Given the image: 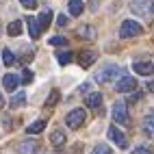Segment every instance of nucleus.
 <instances>
[{"label":"nucleus","mask_w":154,"mask_h":154,"mask_svg":"<svg viewBox=\"0 0 154 154\" xmlns=\"http://www.w3.org/2000/svg\"><path fill=\"white\" fill-rule=\"evenodd\" d=\"M2 63H5V65H9V67L15 63V57H13V52H11L9 48H5V50H2Z\"/></svg>","instance_id":"nucleus-23"},{"label":"nucleus","mask_w":154,"mask_h":154,"mask_svg":"<svg viewBox=\"0 0 154 154\" xmlns=\"http://www.w3.org/2000/svg\"><path fill=\"white\" fill-rule=\"evenodd\" d=\"M57 61H59L61 65L72 63V52H59V54H57Z\"/></svg>","instance_id":"nucleus-25"},{"label":"nucleus","mask_w":154,"mask_h":154,"mask_svg":"<svg viewBox=\"0 0 154 154\" xmlns=\"http://www.w3.org/2000/svg\"><path fill=\"white\" fill-rule=\"evenodd\" d=\"M7 33L11 35V37H17L20 33H22V20H15V22H11V24H9V28H7Z\"/></svg>","instance_id":"nucleus-20"},{"label":"nucleus","mask_w":154,"mask_h":154,"mask_svg":"<svg viewBox=\"0 0 154 154\" xmlns=\"http://www.w3.org/2000/svg\"><path fill=\"white\" fill-rule=\"evenodd\" d=\"M132 67H135V72H137V74H141V76H150V74H154V65H152V63H146V61L135 63Z\"/></svg>","instance_id":"nucleus-13"},{"label":"nucleus","mask_w":154,"mask_h":154,"mask_svg":"<svg viewBox=\"0 0 154 154\" xmlns=\"http://www.w3.org/2000/svg\"><path fill=\"white\" fill-rule=\"evenodd\" d=\"M109 139L115 143L119 150H126V148H128V139H126V135H124V132H122L119 128H115V126L109 128Z\"/></svg>","instance_id":"nucleus-5"},{"label":"nucleus","mask_w":154,"mask_h":154,"mask_svg":"<svg viewBox=\"0 0 154 154\" xmlns=\"http://www.w3.org/2000/svg\"><path fill=\"white\" fill-rule=\"evenodd\" d=\"M150 13H154V2H150Z\"/></svg>","instance_id":"nucleus-34"},{"label":"nucleus","mask_w":154,"mask_h":154,"mask_svg":"<svg viewBox=\"0 0 154 154\" xmlns=\"http://www.w3.org/2000/svg\"><path fill=\"white\" fill-rule=\"evenodd\" d=\"M96 59H98V54L94 52V50H87V52H80L78 54V63L83 67H89V65L96 63Z\"/></svg>","instance_id":"nucleus-9"},{"label":"nucleus","mask_w":154,"mask_h":154,"mask_svg":"<svg viewBox=\"0 0 154 154\" xmlns=\"http://www.w3.org/2000/svg\"><path fill=\"white\" fill-rule=\"evenodd\" d=\"M141 33H143V28L135 22V20H124L122 26H119V37H122V39L137 37V35H141Z\"/></svg>","instance_id":"nucleus-1"},{"label":"nucleus","mask_w":154,"mask_h":154,"mask_svg":"<svg viewBox=\"0 0 154 154\" xmlns=\"http://www.w3.org/2000/svg\"><path fill=\"white\" fill-rule=\"evenodd\" d=\"M143 132L154 139V115H148L146 119H143Z\"/></svg>","instance_id":"nucleus-18"},{"label":"nucleus","mask_w":154,"mask_h":154,"mask_svg":"<svg viewBox=\"0 0 154 154\" xmlns=\"http://www.w3.org/2000/svg\"><path fill=\"white\" fill-rule=\"evenodd\" d=\"M2 85H5V89H7V91H15V89H17V85H20L17 74H5Z\"/></svg>","instance_id":"nucleus-10"},{"label":"nucleus","mask_w":154,"mask_h":154,"mask_svg":"<svg viewBox=\"0 0 154 154\" xmlns=\"http://www.w3.org/2000/svg\"><path fill=\"white\" fill-rule=\"evenodd\" d=\"M44 128H46V122L44 119H37L30 126H26V132H28V135H37V132H42Z\"/></svg>","instance_id":"nucleus-19"},{"label":"nucleus","mask_w":154,"mask_h":154,"mask_svg":"<svg viewBox=\"0 0 154 154\" xmlns=\"http://www.w3.org/2000/svg\"><path fill=\"white\" fill-rule=\"evenodd\" d=\"M69 13L74 17H78L83 13V2H80V0H69Z\"/></svg>","instance_id":"nucleus-21"},{"label":"nucleus","mask_w":154,"mask_h":154,"mask_svg":"<svg viewBox=\"0 0 154 154\" xmlns=\"http://www.w3.org/2000/svg\"><path fill=\"white\" fill-rule=\"evenodd\" d=\"M59 98H61V94L54 89L52 94L48 96V100H46V109H54V106H57V102H59Z\"/></svg>","instance_id":"nucleus-22"},{"label":"nucleus","mask_w":154,"mask_h":154,"mask_svg":"<svg viewBox=\"0 0 154 154\" xmlns=\"http://www.w3.org/2000/svg\"><path fill=\"white\" fill-rule=\"evenodd\" d=\"M9 104H11V109H22V106L26 104V94H24V91H17V94L11 98Z\"/></svg>","instance_id":"nucleus-15"},{"label":"nucleus","mask_w":154,"mask_h":154,"mask_svg":"<svg viewBox=\"0 0 154 154\" xmlns=\"http://www.w3.org/2000/svg\"><path fill=\"white\" fill-rule=\"evenodd\" d=\"M20 80H22L24 85L33 83V72H30V69H24V72H22V78H20Z\"/></svg>","instance_id":"nucleus-26"},{"label":"nucleus","mask_w":154,"mask_h":154,"mask_svg":"<svg viewBox=\"0 0 154 154\" xmlns=\"http://www.w3.org/2000/svg\"><path fill=\"white\" fill-rule=\"evenodd\" d=\"M132 154H152V148H150V146H139Z\"/></svg>","instance_id":"nucleus-29"},{"label":"nucleus","mask_w":154,"mask_h":154,"mask_svg":"<svg viewBox=\"0 0 154 154\" xmlns=\"http://www.w3.org/2000/svg\"><path fill=\"white\" fill-rule=\"evenodd\" d=\"M148 89H150L152 94H154V83H150V85H148Z\"/></svg>","instance_id":"nucleus-33"},{"label":"nucleus","mask_w":154,"mask_h":154,"mask_svg":"<svg viewBox=\"0 0 154 154\" xmlns=\"http://www.w3.org/2000/svg\"><path fill=\"white\" fill-rule=\"evenodd\" d=\"M65 124L69 128H80L85 124V109H74V111H69L67 113V117H65Z\"/></svg>","instance_id":"nucleus-3"},{"label":"nucleus","mask_w":154,"mask_h":154,"mask_svg":"<svg viewBox=\"0 0 154 154\" xmlns=\"http://www.w3.org/2000/svg\"><path fill=\"white\" fill-rule=\"evenodd\" d=\"M5 106V98H2V94H0V109Z\"/></svg>","instance_id":"nucleus-32"},{"label":"nucleus","mask_w":154,"mask_h":154,"mask_svg":"<svg viewBox=\"0 0 154 154\" xmlns=\"http://www.w3.org/2000/svg\"><path fill=\"white\" fill-rule=\"evenodd\" d=\"M139 98H141V94H139V89H137V94H132V96H130V102H137Z\"/></svg>","instance_id":"nucleus-31"},{"label":"nucleus","mask_w":154,"mask_h":154,"mask_svg":"<svg viewBox=\"0 0 154 154\" xmlns=\"http://www.w3.org/2000/svg\"><path fill=\"white\" fill-rule=\"evenodd\" d=\"M119 74H122L119 65H104L96 74V80H98V83H111L113 78H119Z\"/></svg>","instance_id":"nucleus-2"},{"label":"nucleus","mask_w":154,"mask_h":154,"mask_svg":"<svg viewBox=\"0 0 154 154\" xmlns=\"http://www.w3.org/2000/svg\"><path fill=\"white\" fill-rule=\"evenodd\" d=\"M85 106L87 109H96V111L102 109V94H100V91H91V94H87Z\"/></svg>","instance_id":"nucleus-7"},{"label":"nucleus","mask_w":154,"mask_h":154,"mask_svg":"<svg viewBox=\"0 0 154 154\" xmlns=\"http://www.w3.org/2000/svg\"><path fill=\"white\" fill-rule=\"evenodd\" d=\"M28 33H30V39H39V35H42V26H39V22L35 17H28Z\"/></svg>","instance_id":"nucleus-12"},{"label":"nucleus","mask_w":154,"mask_h":154,"mask_svg":"<svg viewBox=\"0 0 154 154\" xmlns=\"http://www.w3.org/2000/svg\"><path fill=\"white\" fill-rule=\"evenodd\" d=\"M150 2L148 0H132V5H130V9L135 13H139V15H146L148 11H150V7H148Z\"/></svg>","instance_id":"nucleus-11"},{"label":"nucleus","mask_w":154,"mask_h":154,"mask_svg":"<svg viewBox=\"0 0 154 154\" xmlns=\"http://www.w3.org/2000/svg\"><path fill=\"white\" fill-rule=\"evenodd\" d=\"M37 150H39V143L37 141L26 139V141H20L17 143V154H37Z\"/></svg>","instance_id":"nucleus-8"},{"label":"nucleus","mask_w":154,"mask_h":154,"mask_svg":"<svg viewBox=\"0 0 154 154\" xmlns=\"http://www.w3.org/2000/svg\"><path fill=\"white\" fill-rule=\"evenodd\" d=\"M78 37H83V39H96V28L94 26H80L78 28Z\"/></svg>","instance_id":"nucleus-17"},{"label":"nucleus","mask_w":154,"mask_h":154,"mask_svg":"<svg viewBox=\"0 0 154 154\" xmlns=\"http://www.w3.org/2000/svg\"><path fill=\"white\" fill-rule=\"evenodd\" d=\"M50 143H52L54 148H63L65 146V132L63 130H54L52 135H50Z\"/></svg>","instance_id":"nucleus-14"},{"label":"nucleus","mask_w":154,"mask_h":154,"mask_svg":"<svg viewBox=\"0 0 154 154\" xmlns=\"http://www.w3.org/2000/svg\"><path fill=\"white\" fill-rule=\"evenodd\" d=\"M57 24H59V26H65V24H67V15H63V13H61V15L57 17Z\"/></svg>","instance_id":"nucleus-30"},{"label":"nucleus","mask_w":154,"mask_h":154,"mask_svg":"<svg viewBox=\"0 0 154 154\" xmlns=\"http://www.w3.org/2000/svg\"><path fill=\"white\" fill-rule=\"evenodd\" d=\"M117 91L119 94H130V91H137V80L132 76H122L117 80Z\"/></svg>","instance_id":"nucleus-6"},{"label":"nucleus","mask_w":154,"mask_h":154,"mask_svg":"<svg viewBox=\"0 0 154 154\" xmlns=\"http://www.w3.org/2000/svg\"><path fill=\"white\" fill-rule=\"evenodd\" d=\"M20 5L24 9H35L37 7V0H20Z\"/></svg>","instance_id":"nucleus-28"},{"label":"nucleus","mask_w":154,"mask_h":154,"mask_svg":"<svg viewBox=\"0 0 154 154\" xmlns=\"http://www.w3.org/2000/svg\"><path fill=\"white\" fill-rule=\"evenodd\" d=\"M65 44H67V39L61 37V35H57V37L50 39V46H65Z\"/></svg>","instance_id":"nucleus-27"},{"label":"nucleus","mask_w":154,"mask_h":154,"mask_svg":"<svg viewBox=\"0 0 154 154\" xmlns=\"http://www.w3.org/2000/svg\"><path fill=\"white\" fill-rule=\"evenodd\" d=\"M50 20H52V11H50V9H44V11L39 13V17H37V22H39V26H42V30L50 26Z\"/></svg>","instance_id":"nucleus-16"},{"label":"nucleus","mask_w":154,"mask_h":154,"mask_svg":"<svg viewBox=\"0 0 154 154\" xmlns=\"http://www.w3.org/2000/svg\"><path fill=\"white\" fill-rule=\"evenodd\" d=\"M111 115H113V122H117V124H128V109L126 104H122V102H115L113 104V111H111Z\"/></svg>","instance_id":"nucleus-4"},{"label":"nucleus","mask_w":154,"mask_h":154,"mask_svg":"<svg viewBox=\"0 0 154 154\" xmlns=\"http://www.w3.org/2000/svg\"><path fill=\"white\" fill-rule=\"evenodd\" d=\"M91 154H113V152H111V148L106 146V143H98V146L91 150Z\"/></svg>","instance_id":"nucleus-24"}]
</instances>
